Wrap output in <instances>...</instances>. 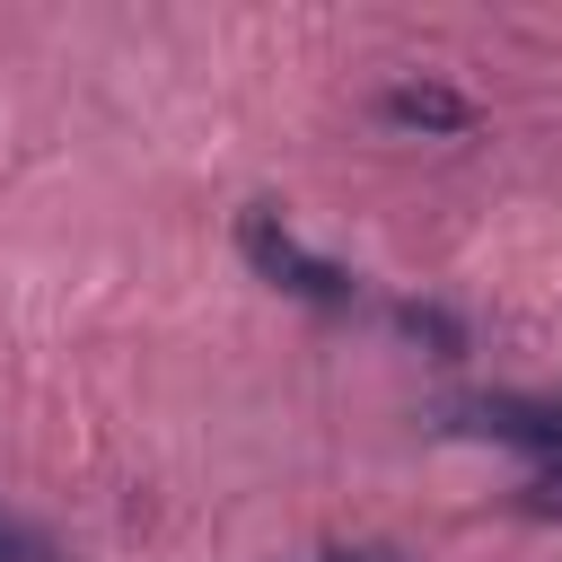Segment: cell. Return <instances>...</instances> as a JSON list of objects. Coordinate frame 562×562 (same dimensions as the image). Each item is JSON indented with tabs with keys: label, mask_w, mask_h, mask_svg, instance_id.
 Returning <instances> with one entry per match:
<instances>
[{
	"label": "cell",
	"mask_w": 562,
	"mask_h": 562,
	"mask_svg": "<svg viewBox=\"0 0 562 562\" xmlns=\"http://www.w3.org/2000/svg\"><path fill=\"white\" fill-rule=\"evenodd\" d=\"M237 255H246L272 290L307 299V307H351V299H360V281H351L334 255H316V246L272 211V202H246V211H237Z\"/></svg>",
	"instance_id": "6da1fadb"
},
{
	"label": "cell",
	"mask_w": 562,
	"mask_h": 562,
	"mask_svg": "<svg viewBox=\"0 0 562 562\" xmlns=\"http://www.w3.org/2000/svg\"><path fill=\"white\" fill-rule=\"evenodd\" d=\"M439 422H448V430H465V439L527 448L536 465H553V457H562V404H544V395H457V404H439Z\"/></svg>",
	"instance_id": "7a4b0ae2"
},
{
	"label": "cell",
	"mask_w": 562,
	"mask_h": 562,
	"mask_svg": "<svg viewBox=\"0 0 562 562\" xmlns=\"http://www.w3.org/2000/svg\"><path fill=\"white\" fill-rule=\"evenodd\" d=\"M378 114L404 123V132H465V123H474V105H465L457 88H439V79H395V88L378 97Z\"/></svg>",
	"instance_id": "3957f363"
},
{
	"label": "cell",
	"mask_w": 562,
	"mask_h": 562,
	"mask_svg": "<svg viewBox=\"0 0 562 562\" xmlns=\"http://www.w3.org/2000/svg\"><path fill=\"white\" fill-rule=\"evenodd\" d=\"M0 562H70V553H61L53 527H35V518H0Z\"/></svg>",
	"instance_id": "277c9868"
},
{
	"label": "cell",
	"mask_w": 562,
	"mask_h": 562,
	"mask_svg": "<svg viewBox=\"0 0 562 562\" xmlns=\"http://www.w3.org/2000/svg\"><path fill=\"white\" fill-rule=\"evenodd\" d=\"M518 501H527L536 518H562V457H553V465H536V483H527Z\"/></svg>",
	"instance_id": "5b68a950"
},
{
	"label": "cell",
	"mask_w": 562,
	"mask_h": 562,
	"mask_svg": "<svg viewBox=\"0 0 562 562\" xmlns=\"http://www.w3.org/2000/svg\"><path fill=\"white\" fill-rule=\"evenodd\" d=\"M404 334H430V342H448V351H457V325H448L439 307H404Z\"/></svg>",
	"instance_id": "8992f818"
}]
</instances>
